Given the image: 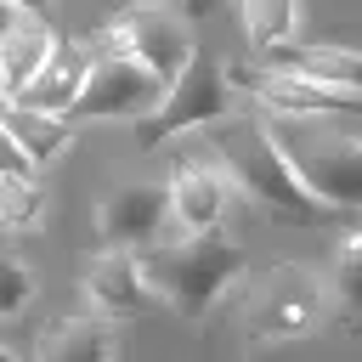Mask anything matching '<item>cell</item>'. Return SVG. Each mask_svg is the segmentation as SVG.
Wrapping results in <instances>:
<instances>
[{"mask_svg":"<svg viewBox=\"0 0 362 362\" xmlns=\"http://www.w3.org/2000/svg\"><path fill=\"white\" fill-rule=\"evenodd\" d=\"M204 141H209V158L238 181V192H249V198L266 204L272 215H288V221H345L339 209H328V204L294 175V164H288L283 147L272 141L266 119L226 113L221 124L204 130Z\"/></svg>","mask_w":362,"mask_h":362,"instance_id":"1","label":"cell"},{"mask_svg":"<svg viewBox=\"0 0 362 362\" xmlns=\"http://www.w3.org/2000/svg\"><path fill=\"white\" fill-rule=\"evenodd\" d=\"M249 255L243 243L221 238V232H198V238H175V243H158L141 255V272L147 283L158 288V300L170 311H181L187 322H198L238 277H243Z\"/></svg>","mask_w":362,"mask_h":362,"instance_id":"2","label":"cell"},{"mask_svg":"<svg viewBox=\"0 0 362 362\" xmlns=\"http://www.w3.org/2000/svg\"><path fill=\"white\" fill-rule=\"evenodd\" d=\"M266 130L283 147V158L294 164V175L328 209H339L345 221L362 215V141L356 136H345L322 119H288V113H272Z\"/></svg>","mask_w":362,"mask_h":362,"instance_id":"3","label":"cell"},{"mask_svg":"<svg viewBox=\"0 0 362 362\" xmlns=\"http://www.w3.org/2000/svg\"><path fill=\"white\" fill-rule=\"evenodd\" d=\"M328 300L334 294H328V283L311 266H300V260L266 266L249 283V300H243V339H249V351L317 334V322L328 317Z\"/></svg>","mask_w":362,"mask_h":362,"instance_id":"4","label":"cell"},{"mask_svg":"<svg viewBox=\"0 0 362 362\" xmlns=\"http://www.w3.org/2000/svg\"><path fill=\"white\" fill-rule=\"evenodd\" d=\"M232 90H238V85L226 79V68H221L209 51H198L192 68L164 90V107H158L153 119L136 124V147L153 153V147H164L170 136H187V130H209V124H221V119L232 113Z\"/></svg>","mask_w":362,"mask_h":362,"instance_id":"5","label":"cell"},{"mask_svg":"<svg viewBox=\"0 0 362 362\" xmlns=\"http://www.w3.org/2000/svg\"><path fill=\"white\" fill-rule=\"evenodd\" d=\"M102 51H119V57H136L141 68H153L164 85H175L198 45H192V17L187 11H170V6H136V11H119L102 34Z\"/></svg>","mask_w":362,"mask_h":362,"instance_id":"6","label":"cell"},{"mask_svg":"<svg viewBox=\"0 0 362 362\" xmlns=\"http://www.w3.org/2000/svg\"><path fill=\"white\" fill-rule=\"evenodd\" d=\"M226 79L238 90H249L260 107L288 113V119H362V90L317 85V79L272 68V62H226Z\"/></svg>","mask_w":362,"mask_h":362,"instance_id":"7","label":"cell"},{"mask_svg":"<svg viewBox=\"0 0 362 362\" xmlns=\"http://www.w3.org/2000/svg\"><path fill=\"white\" fill-rule=\"evenodd\" d=\"M164 90L170 85L153 68H141L136 57L102 51L96 68H90V85H85V96H79V107L68 119H130V124H141V119H153L164 107Z\"/></svg>","mask_w":362,"mask_h":362,"instance_id":"8","label":"cell"},{"mask_svg":"<svg viewBox=\"0 0 362 362\" xmlns=\"http://www.w3.org/2000/svg\"><path fill=\"white\" fill-rule=\"evenodd\" d=\"M170 226H175L170 187H153V181H124V187H113L96 204V238H102V249L147 255V249L170 243Z\"/></svg>","mask_w":362,"mask_h":362,"instance_id":"9","label":"cell"},{"mask_svg":"<svg viewBox=\"0 0 362 362\" xmlns=\"http://www.w3.org/2000/svg\"><path fill=\"white\" fill-rule=\"evenodd\" d=\"M79 288L90 300V311L102 317H130V311H158V288L141 272V255L130 249H96L79 260Z\"/></svg>","mask_w":362,"mask_h":362,"instance_id":"10","label":"cell"},{"mask_svg":"<svg viewBox=\"0 0 362 362\" xmlns=\"http://www.w3.org/2000/svg\"><path fill=\"white\" fill-rule=\"evenodd\" d=\"M232 192L238 181L215 164V158H187L170 170V204H175V226L181 238H198V232H215L232 209Z\"/></svg>","mask_w":362,"mask_h":362,"instance_id":"11","label":"cell"},{"mask_svg":"<svg viewBox=\"0 0 362 362\" xmlns=\"http://www.w3.org/2000/svg\"><path fill=\"white\" fill-rule=\"evenodd\" d=\"M96 57H102V45H96V40H62V45H57V57L45 62V74H40V79L17 96V107H40V113L68 119V113L79 107L85 85H90Z\"/></svg>","mask_w":362,"mask_h":362,"instance_id":"12","label":"cell"},{"mask_svg":"<svg viewBox=\"0 0 362 362\" xmlns=\"http://www.w3.org/2000/svg\"><path fill=\"white\" fill-rule=\"evenodd\" d=\"M260 62L288 68V74H305V79H317V85L362 90V51H356V45H277V51H266Z\"/></svg>","mask_w":362,"mask_h":362,"instance_id":"13","label":"cell"},{"mask_svg":"<svg viewBox=\"0 0 362 362\" xmlns=\"http://www.w3.org/2000/svg\"><path fill=\"white\" fill-rule=\"evenodd\" d=\"M57 45H62V34H57L51 23L23 17V23H17V34L0 45V79H6V90H11V96H23V90L45 74V62L57 57Z\"/></svg>","mask_w":362,"mask_h":362,"instance_id":"14","label":"cell"},{"mask_svg":"<svg viewBox=\"0 0 362 362\" xmlns=\"http://www.w3.org/2000/svg\"><path fill=\"white\" fill-rule=\"evenodd\" d=\"M119 334L102 311L90 317H62L45 339H40V362H113Z\"/></svg>","mask_w":362,"mask_h":362,"instance_id":"15","label":"cell"},{"mask_svg":"<svg viewBox=\"0 0 362 362\" xmlns=\"http://www.w3.org/2000/svg\"><path fill=\"white\" fill-rule=\"evenodd\" d=\"M6 130L17 136V147L28 153V164H34V170L57 164V158L68 153V141H74V124H68V119H57V113H40V107H11Z\"/></svg>","mask_w":362,"mask_h":362,"instance_id":"16","label":"cell"},{"mask_svg":"<svg viewBox=\"0 0 362 362\" xmlns=\"http://www.w3.org/2000/svg\"><path fill=\"white\" fill-rule=\"evenodd\" d=\"M238 11H243V40L255 57H266L300 34V0H238Z\"/></svg>","mask_w":362,"mask_h":362,"instance_id":"17","label":"cell"},{"mask_svg":"<svg viewBox=\"0 0 362 362\" xmlns=\"http://www.w3.org/2000/svg\"><path fill=\"white\" fill-rule=\"evenodd\" d=\"M45 181L28 170V175H6L0 181V232H34L45 221Z\"/></svg>","mask_w":362,"mask_h":362,"instance_id":"18","label":"cell"},{"mask_svg":"<svg viewBox=\"0 0 362 362\" xmlns=\"http://www.w3.org/2000/svg\"><path fill=\"white\" fill-rule=\"evenodd\" d=\"M328 294L345 317H362V226H351L334 249V266H328Z\"/></svg>","mask_w":362,"mask_h":362,"instance_id":"19","label":"cell"},{"mask_svg":"<svg viewBox=\"0 0 362 362\" xmlns=\"http://www.w3.org/2000/svg\"><path fill=\"white\" fill-rule=\"evenodd\" d=\"M28 300H34V272H28L11 249H0V317L28 311Z\"/></svg>","mask_w":362,"mask_h":362,"instance_id":"20","label":"cell"},{"mask_svg":"<svg viewBox=\"0 0 362 362\" xmlns=\"http://www.w3.org/2000/svg\"><path fill=\"white\" fill-rule=\"evenodd\" d=\"M28 170H34V164H28V153H23V147H17V136L0 124V181H6V175H28Z\"/></svg>","mask_w":362,"mask_h":362,"instance_id":"21","label":"cell"},{"mask_svg":"<svg viewBox=\"0 0 362 362\" xmlns=\"http://www.w3.org/2000/svg\"><path fill=\"white\" fill-rule=\"evenodd\" d=\"M17 23H23V11H17L11 0H0V45H6L11 34H17Z\"/></svg>","mask_w":362,"mask_h":362,"instance_id":"22","label":"cell"},{"mask_svg":"<svg viewBox=\"0 0 362 362\" xmlns=\"http://www.w3.org/2000/svg\"><path fill=\"white\" fill-rule=\"evenodd\" d=\"M23 17H40V23H51V0H11Z\"/></svg>","mask_w":362,"mask_h":362,"instance_id":"23","label":"cell"},{"mask_svg":"<svg viewBox=\"0 0 362 362\" xmlns=\"http://www.w3.org/2000/svg\"><path fill=\"white\" fill-rule=\"evenodd\" d=\"M221 6H226V0H181V11H187L192 23H198V17H209V11H221Z\"/></svg>","mask_w":362,"mask_h":362,"instance_id":"24","label":"cell"},{"mask_svg":"<svg viewBox=\"0 0 362 362\" xmlns=\"http://www.w3.org/2000/svg\"><path fill=\"white\" fill-rule=\"evenodd\" d=\"M11 107H17V96H11V90H6V79H0V124L11 119Z\"/></svg>","mask_w":362,"mask_h":362,"instance_id":"25","label":"cell"},{"mask_svg":"<svg viewBox=\"0 0 362 362\" xmlns=\"http://www.w3.org/2000/svg\"><path fill=\"white\" fill-rule=\"evenodd\" d=\"M136 6H158V0H113V11H136Z\"/></svg>","mask_w":362,"mask_h":362,"instance_id":"26","label":"cell"},{"mask_svg":"<svg viewBox=\"0 0 362 362\" xmlns=\"http://www.w3.org/2000/svg\"><path fill=\"white\" fill-rule=\"evenodd\" d=\"M0 362H23V356H11V351H6V345H0Z\"/></svg>","mask_w":362,"mask_h":362,"instance_id":"27","label":"cell"}]
</instances>
